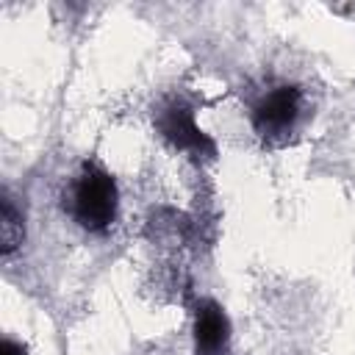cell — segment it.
<instances>
[{"label":"cell","mask_w":355,"mask_h":355,"mask_svg":"<svg viewBox=\"0 0 355 355\" xmlns=\"http://www.w3.org/2000/svg\"><path fill=\"white\" fill-rule=\"evenodd\" d=\"M64 208L80 230L94 236L108 233L119 216V186L114 172L97 158H86L69 180Z\"/></svg>","instance_id":"1"},{"label":"cell","mask_w":355,"mask_h":355,"mask_svg":"<svg viewBox=\"0 0 355 355\" xmlns=\"http://www.w3.org/2000/svg\"><path fill=\"white\" fill-rule=\"evenodd\" d=\"M302 111H305L302 89L294 83H275V86L263 89L255 97V103L250 105L252 133L266 147H283L297 133Z\"/></svg>","instance_id":"2"},{"label":"cell","mask_w":355,"mask_h":355,"mask_svg":"<svg viewBox=\"0 0 355 355\" xmlns=\"http://www.w3.org/2000/svg\"><path fill=\"white\" fill-rule=\"evenodd\" d=\"M153 128L172 150L183 153L194 161L216 158V141L197 125L194 105L180 94H166L153 108Z\"/></svg>","instance_id":"3"},{"label":"cell","mask_w":355,"mask_h":355,"mask_svg":"<svg viewBox=\"0 0 355 355\" xmlns=\"http://www.w3.org/2000/svg\"><path fill=\"white\" fill-rule=\"evenodd\" d=\"M230 338H233V327L227 311L216 300L200 297L191 311L194 355H227Z\"/></svg>","instance_id":"4"},{"label":"cell","mask_w":355,"mask_h":355,"mask_svg":"<svg viewBox=\"0 0 355 355\" xmlns=\"http://www.w3.org/2000/svg\"><path fill=\"white\" fill-rule=\"evenodd\" d=\"M0 239H3V255H14V250L25 241V214L17 205V200L3 191V214H0Z\"/></svg>","instance_id":"5"},{"label":"cell","mask_w":355,"mask_h":355,"mask_svg":"<svg viewBox=\"0 0 355 355\" xmlns=\"http://www.w3.org/2000/svg\"><path fill=\"white\" fill-rule=\"evenodd\" d=\"M0 355H28V347H25L22 341L11 338V336H3V341H0Z\"/></svg>","instance_id":"6"}]
</instances>
